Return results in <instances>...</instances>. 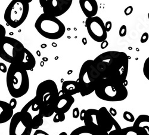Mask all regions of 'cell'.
<instances>
[{
  "instance_id": "26",
  "label": "cell",
  "mask_w": 149,
  "mask_h": 135,
  "mask_svg": "<svg viewBox=\"0 0 149 135\" xmlns=\"http://www.w3.org/2000/svg\"><path fill=\"white\" fill-rule=\"evenodd\" d=\"M127 28L126 25H122L121 26V27L119 29V35L121 37H123L127 35Z\"/></svg>"
},
{
  "instance_id": "9",
  "label": "cell",
  "mask_w": 149,
  "mask_h": 135,
  "mask_svg": "<svg viewBox=\"0 0 149 135\" xmlns=\"http://www.w3.org/2000/svg\"><path fill=\"white\" fill-rule=\"evenodd\" d=\"M58 95L59 91L56 83L53 80H47L38 85L34 99L39 104L40 107L54 106Z\"/></svg>"
},
{
  "instance_id": "37",
  "label": "cell",
  "mask_w": 149,
  "mask_h": 135,
  "mask_svg": "<svg viewBox=\"0 0 149 135\" xmlns=\"http://www.w3.org/2000/svg\"><path fill=\"white\" fill-rule=\"evenodd\" d=\"M85 112H86V110L85 109H82V111L79 114V117H80V120L81 121H84V118H85Z\"/></svg>"
},
{
  "instance_id": "19",
  "label": "cell",
  "mask_w": 149,
  "mask_h": 135,
  "mask_svg": "<svg viewBox=\"0 0 149 135\" xmlns=\"http://www.w3.org/2000/svg\"><path fill=\"white\" fill-rule=\"evenodd\" d=\"M134 122L133 126L140 127L149 132V116L148 115H140Z\"/></svg>"
},
{
  "instance_id": "39",
  "label": "cell",
  "mask_w": 149,
  "mask_h": 135,
  "mask_svg": "<svg viewBox=\"0 0 149 135\" xmlns=\"http://www.w3.org/2000/svg\"><path fill=\"white\" fill-rule=\"evenodd\" d=\"M58 135H68V134H67V133H66V132H61V133H60Z\"/></svg>"
},
{
  "instance_id": "24",
  "label": "cell",
  "mask_w": 149,
  "mask_h": 135,
  "mask_svg": "<svg viewBox=\"0 0 149 135\" xmlns=\"http://www.w3.org/2000/svg\"><path fill=\"white\" fill-rule=\"evenodd\" d=\"M123 118L127 121L131 122H134L135 120V117H134V115L129 111H125L123 113Z\"/></svg>"
},
{
  "instance_id": "17",
  "label": "cell",
  "mask_w": 149,
  "mask_h": 135,
  "mask_svg": "<svg viewBox=\"0 0 149 135\" xmlns=\"http://www.w3.org/2000/svg\"><path fill=\"white\" fill-rule=\"evenodd\" d=\"M61 91L63 93L73 96L80 93V89L77 81L68 80L62 83Z\"/></svg>"
},
{
  "instance_id": "8",
  "label": "cell",
  "mask_w": 149,
  "mask_h": 135,
  "mask_svg": "<svg viewBox=\"0 0 149 135\" xmlns=\"http://www.w3.org/2000/svg\"><path fill=\"white\" fill-rule=\"evenodd\" d=\"M23 44L19 40L5 36L0 39V58L11 64H17L23 55Z\"/></svg>"
},
{
  "instance_id": "10",
  "label": "cell",
  "mask_w": 149,
  "mask_h": 135,
  "mask_svg": "<svg viewBox=\"0 0 149 135\" xmlns=\"http://www.w3.org/2000/svg\"><path fill=\"white\" fill-rule=\"evenodd\" d=\"M32 117L29 112H18L10 120L9 135H31Z\"/></svg>"
},
{
  "instance_id": "4",
  "label": "cell",
  "mask_w": 149,
  "mask_h": 135,
  "mask_svg": "<svg viewBox=\"0 0 149 135\" xmlns=\"http://www.w3.org/2000/svg\"><path fill=\"white\" fill-rule=\"evenodd\" d=\"M94 92L99 99L107 102H121L125 100L128 95L123 83L104 78L99 80Z\"/></svg>"
},
{
  "instance_id": "20",
  "label": "cell",
  "mask_w": 149,
  "mask_h": 135,
  "mask_svg": "<svg viewBox=\"0 0 149 135\" xmlns=\"http://www.w3.org/2000/svg\"><path fill=\"white\" fill-rule=\"evenodd\" d=\"M70 135H100L85 126H81L73 130Z\"/></svg>"
},
{
  "instance_id": "21",
  "label": "cell",
  "mask_w": 149,
  "mask_h": 135,
  "mask_svg": "<svg viewBox=\"0 0 149 135\" xmlns=\"http://www.w3.org/2000/svg\"><path fill=\"white\" fill-rule=\"evenodd\" d=\"M44 123V117L40 114H37L32 119V128L34 130L38 129Z\"/></svg>"
},
{
  "instance_id": "16",
  "label": "cell",
  "mask_w": 149,
  "mask_h": 135,
  "mask_svg": "<svg viewBox=\"0 0 149 135\" xmlns=\"http://www.w3.org/2000/svg\"><path fill=\"white\" fill-rule=\"evenodd\" d=\"M13 115V109L8 102L0 101V124L10 121Z\"/></svg>"
},
{
  "instance_id": "25",
  "label": "cell",
  "mask_w": 149,
  "mask_h": 135,
  "mask_svg": "<svg viewBox=\"0 0 149 135\" xmlns=\"http://www.w3.org/2000/svg\"><path fill=\"white\" fill-rule=\"evenodd\" d=\"M40 105L39 104L36 102V101L34 99H33V103L32 105L31 106L33 112H36V111H38L39 109H40Z\"/></svg>"
},
{
  "instance_id": "12",
  "label": "cell",
  "mask_w": 149,
  "mask_h": 135,
  "mask_svg": "<svg viewBox=\"0 0 149 135\" xmlns=\"http://www.w3.org/2000/svg\"><path fill=\"white\" fill-rule=\"evenodd\" d=\"M85 26L89 35L93 40L98 43L106 40L107 32L105 28L104 23L100 17L95 16L86 18Z\"/></svg>"
},
{
  "instance_id": "33",
  "label": "cell",
  "mask_w": 149,
  "mask_h": 135,
  "mask_svg": "<svg viewBox=\"0 0 149 135\" xmlns=\"http://www.w3.org/2000/svg\"><path fill=\"white\" fill-rule=\"evenodd\" d=\"M133 11V7L132 6H129L125 8V10H124V13H125V15L128 16L130 15Z\"/></svg>"
},
{
  "instance_id": "38",
  "label": "cell",
  "mask_w": 149,
  "mask_h": 135,
  "mask_svg": "<svg viewBox=\"0 0 149 135\" xmlns=\"http://www.w3.org/2000/svg\"><path fill=\"white\" fill-rule=\"evenodd\" d=\"M108 45H109L108 42H107L106 40H105V41L102 42V44H101V48H102V49H104V48H106L108 46Z\"/></svg>"
},
{
  "instance_id": "31",
  "label": "cell",
  "mask_w": 149,
  "mask_h": 135,
  "mask_svg": "<svg viewBox=\"0 0 149 135\" xmlns=\"http://www.w3.org/2000/svg\"><path fill=\"white\" fill-rule=\"evenodd\" d=\"M148 40V34L147 32H144L141 38V43H144L146 42H147Z\"/></svg>"
},
{
  "instance_id": "3",
  "label": "cell",
  "mask_w": 149,
  "mask_h": 135,
  "mask_svg": "<svg viewBox=\"0 0 149 135\" xmlns=\"http://www.w3.org/2000/svg\"><path fill=\"white\" fill-rule=\"evenodd\" d=\"M6 84L12 97H22L28 93L30 86L28 71L18 64H11L7 72Z\"/></svg>"
},
{
  "instance_id": "14",
  "label": "cell",
  "mask_w": 149,
  "mask_h": 135,
  "mask_svg": "<svg viewBox=\"0 0 149 135\" xmlns=\"http://www.w3.org/2000/svg\"><path fill=\"white\" fill-rule=\"evenodd\" d=\"M79 3L86 18L95 16L97 14L98 6L96 0H79Z\"/></svg>"
},
{
  "instance_id": "30",
  "label": "cell",
  "mask_w": 149,
  "mask_h": 135,
  "mask_svg": "<svg viewBox=\"0 0 149 135\" xmlns=\"http://www.w3.org/2000/svg\"><path fill=\"white\" fill-rule=\"evenodd\" d=\"M6 34V30L4 27L2 25V24H0V39L5 36Z\"/></svg>"
},
{
  "instance_id": "36",
  "label": "cell",
  "mask_w": 149,
  "mask_h": 135,
  "mask_svg": "<svg viewBox=\"0 0 149 135\" xmlns=\"http://www.w3.org/2000/svg\"><path fill=\"white\" fill-rule=\"evenodd\" d=\"M109 113H110V114H111V115L112 116V117H115V116H116V115H117V111H116V110L115 109V108H110V109H109Z\"/></svg>"
},
{
  "instance_id": "23",
  "label": "cell",
  "mask_w": 149,
  "mask_h": 135,
  "mask_svg": "<svg viewBox=\"0 0 149 135\" xmlns=\"http://www.w3.org/2000/svg\"><path fill=\"white\" fill-rule=\"evenodd\" d=\"M65 118H66L65 114L56 113V115L53 118V121L54 122H55V123H57V122L64 121L65 120Z\"/></svg>"
},
{
  "instance_id": "32",
  "label": "cell",
  "mask_w": 149,
  "mask_h": 135,
  "mask_svg": "<svg viewBox=\"0 0 149 135\" xmlns=\"http://www.w3.org/2000/svg\"><path fill=\"white\" fill-rule=\"evenodd\" d=\"M33 135H49V134L44 130L37 129L34 132Z\"/></svg>"
},
{
  "instance_id": "28",
  "label": "cell",
  "mask_w": 149,
  "mask_h": 135,
  "mask_svg": "<svg viewBox=\"0 0 149 135\" xmlns=\"http://www.w3.org/2000/svg\"><path fill=\"white\" fill-rule=\"evenodd\" d=\"M79 114H80V111H79V109L78 108H74L73 109V111H72V116L73 118H78L79 117Z\"/></svg>"
},
{
  "instance_id": "7",
  "label": "cell",
  "mask_w": 149,
  "mask_h": 135,
  "mask_svg": "<svg viewBox=\"0 0 149 135\" xmlns=\"http://www.w3.org/2000/svg\"><path fill=\"white\" fill-rule=\"evenodd\" d=\"M29 11V3L25 0H12L7 7L4 19L12 28L21 26L28 17Z\"/></svg>"
},
{
  "instance_id": "15",
  "label": "cell",
  "mask_w": 149,
  "mask_h": 135,
  "mask_svg": "<svg viewBox=\"0 0 149 135\" xmlns=\"http://www.w3.org/2000/svg\"><path fill=\"white\" fill-rule=\"evenodd\" d=\"M17 64H19L27 71H32L36 65V60L32 53L27 48H24L23 55L19 62Z\"/></svg>"
},
{
  "instance_id": "40",
  "label": "cell",
  "mask_w": 149,
  "mask_h": 135,
  "mask_svg": "<svg viewBox=\"0 0 149 135\" xmlns=\"http://www.w3.org/2000/svg\"><path fill=\"white\" fill-rule=\"evenodd\" d=\"M25 1H27L28 3H31V2L33 1V0H25Z\"/></svg>"
},
{
  "instance_id": "27",
  "label": "cell",
  "mask_w": 149,
  "mask_h": 135,
  "mask_svg": "<svg viewBox=\"0 0 149 135\" xmlns=\"http://www.w3.org/2000/svg\"><path fill=\"white\" fill-rule=\"evenodd\" d=\"M32 103H33V99L31 100L29 102H28L23 107V108L21 110V112H24V113L28 112V110L30 108V107H31Z\"/></svg>"
},
{
  "instance_id": "29",
  "label": "cell",
  "mask_w": 149,
  "mask_h": 135,
  "mask_svg": "<svg viewBox=\"0 0 149 135\" xmlns=\"http://www.w3.org/2000/svg\"><path fill=\"white\" fill-rule=\"evenodd\" d=\"M8 104H9L10 106L11 107L12 109H15L16 106H17V100H16V98L13 97L12 99H11Z\"/></svg>"
},
{
  "instance_id": "2",
  "label": "cell",
  "mask_w": 149,
  "mask_h": 135,
  "mask_svg": "<svg viewBox=\"0 0 149 135\" xmlns=\"http://www.w3.org/2000/svg\"><path fill=\"white\" fill-rule=\"evenodd\" d=\"M83 121L85 126L100 135H108L111 131L122 129L118 122L104 106L99 109L86 110Z\"/></svg>"
},
{
  "instance_id": "6",
  "label": "cell",
  "mask_w": 149,
  "mask_h": 135,
  "mask_svg": "<svg viewBox=\"0 0 149 135\" xmlns=\"http://www.w3.org/2000/svg\"><path fill=\"white\" fill-rule=\"evenodd\" d=\"M102 78L100 73L94 65L93 60L85 61L81 68L77 81L79 86L81 95L85 97L93 93Z\"/></svg>"
},
{
  "instance_id": "11",
  "label": "cell",
  "mask_w": 149,
  "mask_h": 135,
  "mask_svg": "<svg viewBox=\"0 0 149 135\" xmlns=\"http://www.w3.org/2000/svg\"><path fill=\"white\" fill-rule=\"evenodd\" d=\"M44 13L59 17L70 8L73 0H39Z\"/></svg>"
},
{
  "instance_id": "34",
  "label": "cell",
  "mask_w": 149,
  "mask_h": 135,
  "mask_svg": "<svg viewBox=\"0 0 149 135\" xmlns=\"http://www.w3.org/2000/svg\"><path fill=\"white\" fill-rule=\"evenodd\" d=\"M104 26L107 32H108L111 30V27H112V23L110 21H107L106 23H104Z\"/></svg>"
},
{
  "instance_id": "35",
  "label": "cell",
  "mask_w": 149,
  "mask_h": 135,
  "mask_svg": "<svg viewBox=\"0 0 149 135\" xmlns=\"http://www.w3.org/2000/svg\"><path fill=\"white\" fill-rule=\"evenodd\" d=\"M7 66L3 62H0V71L3 73H7Z\"/></svg>"
},
{
  "instance_id": "13",
  "label": "cell",
  "mask_w": 149,
  "mask_h": 135,
  "mask_svg": "<svg viewBox=\"0 0 149 135\" xmlns=\"http://www.w3.org/2000/svg\"><path fill=\"white\" fill-rule=\"evenodd\" d=\"M74 102L73 96L63 93L59 92V95L55 103L54 113L66 114L68 113Z\"/></svg>"
},
{
  "instance_id": "5",
  "label": "cell",
  "mask_w": 149,
  "mask_h": 135,
  "mask_svg": "<svg viewBox=\"0 0 149 135\" xmlns=\"http://www.w3.org/2000/svg\"><path fill=\"white\" fill-rule=\"evenodd\" d=\"M35 28L40 35L49 40H58L66 32V27L63 22L57 17L45 13H42L37 18Z\"/></svg>"
},
{
  "instance_id": "1",
  "label": "cell",
  "mask_w": 149,
  "mask_h": 135,
  "mask_svg": "<svg viewBox=\"0 0 149 135\" xmlns=\"http://www.w3.org/2000/svg\"><path fill=\"white\" fill-rule=\"evenodd\" d=\"M94 65L102 78L121 81L127 85L129 57L123 52L109 51L102 53L93 60Z\"/></svg>"
},
{
  "instance_id": "18",
  "label": "cell",
  "mask_w": 149,
  "mask_h": 135,
  "mask_svg": "<svg viewBox=\"0 0 149 135\" xmlns=\"http://www.w3.org/2000/svg\"><path fill=\"white\" fill-rule=\"evenodd\" d=\"M119 135H149V132L142 127L132 126L121 129Z\"/></svg>"
},
{
  "instance_id": "22",
  "label": "cell",
  "mask_w": 149,
  "mask_h": 135,
  "mask_svg": "<svg viewBox=\"0 0 149 135\" xmlns=\"http://www.w3.org/2000/svg\"><path fill=\"white\" fill-rule=\"evenodd\" d=\"M143 73L145 77L149 80V57H148L144 64Z\"/></svg>"
}]
</instances>
